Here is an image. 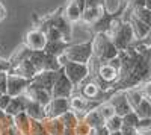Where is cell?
<instances>
[{"label":"cell","instance_id":"cell-6","mask_svg":"<svg viewBox=\"0 0 151 135\" xmlns=\"http://www.w3.org/2000/svg\"><path fill=\"white\" fill-rule=\"evenodd\" d=\"M45 46H47V36L41 29H38V28L30 29L26 33V36H24V47H27L29 50H33V52L44 50Z\"/></svg>","mask_w":151,"mask_h":135},{"label":"cell","instance_id":"cell-8","mask_svg":"<svg viewBox=\"0 0 151 135\" xmlns=\"http://www.w3.org/2000/svg\"><path fill=\"white\" fill-rule=\"evenodd\" d=\"M9 73H12V75H17V76H21V78L27 79V81H32V79L38 75V70L35 68V65L30 62L29 59H24V61H20V62L11 64Z\"/></svg>","mask_w":151,"mask_h":135},{"label":"cell","instance_id":"cell-10","mask_svg":"<svg viewBox=\"0 0 151 135\" xmlns=\"http://www.w3.org/2000/svg\"><path fill=\"white\" fill-rule=\"evenodd\" d=\"M112 105H113V108H115V112H116V115H119V117H124L125 114H129V112H132L133 109H132V106H130V103H129V100H127V96H125V91H116L115 94H113L112 97H110V100H109Z\"/></svg>","mask_w":151,"mask_h":135},{"label":"cell","instance_id":"cell-34","mask_svg":"<svg viewBox=\"0 0 151 135\" xmlns=\"http://www.w3.org/2000/svg\"><path fill=\"white\" fill-rule=\"evenodd\" d=\"M147 56L151 59V47H148V50H147Z\"/></svg>","mask_w":151,"mask_h":135},{"label":"cell","instance_id":"cell-32","mask_svg":"<svg viewBox=\"0 0 151 135\" xmlns=\"http://www.w3.org/2000/svg\"><path fill=\"white\" fill-rule=\"evenodd\" d=\"M145 8L151 11V0H147V2H145Z\"/></svg>","mask_w":151,"mask_h":135},{"label":"cell","instance_id":"cell-2","mask_svg":"<svg viewBox=\"0 0 151 135\" xmlns=\"http://www.w3.org/2000/svg\"><path fill=\"white\" fill-rule=\"evenodd\" d=\"M70 62H80V64H89L94 58L92 52V38L86 43L80 44H70V47L65 52Z\"/></svg>","mask_w":151,"mask_h":135},{"label":"cell","instance_id":"cell-35","mask_svg":"<svg viewBox=\"0 0 151 135\" xmlns=\"http://www.w3.org/2000/svg\"><path fill=\"white\" fill-rule=\"evenodd\" d=\"M127 3V0H121V5H125Z\"/></svg>","mask_w":151,"mask_h":135},{"label":"cell","instance_id":"cell-11","mask_svg":"<svg viewBox=\"0 0 151 135\" xmlns=\"http://www.w3.org/2000/svg\"><path fill=\"white\" fill-rule=\"evenodd\" d=\"M124 20H127V21L132 24L133 32H134V36H136V41H141V40H144L145 36L148 35L150 29H151V26L145 24L144 21H141L139 18H136L134 15H127Z\"/></svg>","mask_w":151,"mask_h":135},{"label":"cell","instance_id":"cell-25","mask_svg":"<svg viewBox=\"0 0 151 135\" xmlns=\"http://www.w3.org/2000/svg\"><path fill=\"white\" fill-rule=\"evenodd\" d=\"M139 88H141V91H142L144 97H147V99H150V100H151V81L144 82Z\"/></svg>","mask_w":151,"mask_h":135},{"label":"cell","instance_id":"cell-12","mask_svg":"<svg viewBox=\"0 0 151 135\" xmlns=\"http://www.w3.org/2000/svg\"><path fill=\"white\" fill-rule=\"evenodd\" d=\"M106 11L107 9L106 8H101V6H88V8H85L83 14H82V23L91 28Z\"/></svg>","mask_w":151,"mask_h":135},{"label":"cell","instance_id":"cell-7","mask_svg":"<svg viewBox=\"0 0 151 135\" xmlns=\"http://www.w3.org/2000/svg\"><path fill=\"white\" fill-rule=\"evenodd\" d=\"M56 79H58V71H40L30 81V85H32V87H35V88L45 90V91L52 93Z\"/></svg>","mask_w":151,"mask_h":135},{"label":"cell","instance_id":"cell-30","mask_svg":"<svg viewBox=\"0 0 151 135\" xmlns=\"http://www.w3.org/2000/svg\"><path fill=\"white\" fill-rule=\"evenodd\" d=\"M141 43L142 44H145L147 47H151V29H150V32H148V35L145 36L144 40H141Z\"/></svg>","mask_w":151,"mask_h":135},{"label":"cell","instance_id":"cell-27","mask_svg":"<svg viewBox=\"0 0 151 135\" xmlns=\"http://www.w3.org/2000/svg\"><path fill=\"white\" fill-rule=\"evenodd\" d=\"M88 6H101V8H106V0H86V8Z\"/></svg>","mask_w":151,"mask_h":135},{"label":"cell","instance_id":"cell-3","mask_svg":"<svg viewBox=\"0 0 151 135\" xmlns=\"http://www.w3.org/2000/svg\"><path fill=\"white\" fill-rule=\"evenodd\" d=\"M64 71L67 78L71 81V83L74 87L80 85L82 82H85L88 78L91 76L89 71V64H80V62H68L64 67Z\"/></svg>","mask_w":151,"mask_h":135},{"label":"cell","instance_id":"cell-26","mask_svg":"<svg viewBox=\"0 0 151 135\" xmlns=\"http://www.w3.org/2000/svg\"><path fill=\"white\" fill-rule=\"evenodd\" d=\"M11 100H12V97L9 94H3L2 97H0V109L5 111V109L8 108V105L11 103Z\"/></svg>","mask_w":151,"mask_h":135},{"label":"cell","instance_id":"cell-28","mask_svg":"<svg viewBox=\"0 0 151 135\" xmlns=\"http://www.w3.org/2000/svg\"><path fill=\"white\" fill-rule=\"evenodd\" d=\"M121 132H122V135H139L136 128H129V126H122Z\"/></svg>","mask_w":151,"mask_h":135},{"label":"cell","instance_id":"cell-24","mask_svg":"<svg viewBox=\"0 0 151 135\" xmlns=\"http://www.w3.org/2000/svg\"><path fill=\"white\" fill-rule=\"evenodd\" d=\"M136 131L139 132V135L151 132V118H141L139 123L136 125Z\"/></svg>","mask_w":151,"mask_h":135},{"label":"cell","instance_id":"cell-9","mask_svg":"<svg viewBox=\"0 0 151 135\" xmlns=\"http://www.w3.org/2000/svg\"><path fill=\"white\" fill-rule=\"evenodd\" d=\"M70 109V99H52L45 106V115L50 118H59Z\"/></svg>","mask_w":151,"mask_h":135},{"label":"cell","instance_id":"cell-31","mask_svg":"<svg viewBox=\"0 0 151 135\" xmlns=\"http://www.w3.org/2000/svg\"><path fill=\"white\" fill-rule=\"evenodd\" d=\"M5 14H6V12H5V8L2 6V3H0V20L5 17Z\"/></svg>","mask_w":151,"mask_h":135},{"label":"cell","instance_id":"cell-13","mask_svg":"<svg viewBox=\"0 0 151 135\" xmlns=\"http://www.w3.org/2000/svg\"><path fill=\"white\" fill-rule=\"evenodd\" d=\"M70 47V41L65 40H58V41H47V46L44 49V52L52 55V56H60L67 52V49Z\"/></svg>","mask_w":151,"mask_h":135},{"label":"cell","instance_id":"cell-15","mask_svg":"<svg viewBox=\"0 0 151 135\" xmlns=\"http://www.w3.org/2000/svg\"><path fill=\"white\" fill-rule=\"evenodd\" d=\"M83 121H85V123L89 126L91 129H97V128H101V126L106 125V121H104V118H103L101 115H100L98 109H92V111L85 112Z\"/></svg>","mask_w":151,"mask_h":135},{"label":"cell","instance_id":"cell-29","mask_svg":"<svg viewBox=\"0 0 151 135\" xmlns=\"http://www.w3.org/2000/svg\"><path fill=\"white\" fill-rule=\"evenodd\" d=\"M94 135H110V131L106 128V125L104 126H101V128H97V129H94Z\"/></svg>","mask_w":151,"mask_h":135},{"label":"cell","instance_id":"cell-23","mask_svg":"<svg viewBox=\"0 0 151 135\" xmlns=\"http://www.w3.org/2000/svg\"><path fill=\"white\" fill-rule=\"evenodd\" d=\"M139 115H137L134 111L129 112V114H125L122 117V126H129V128H136V125L139 123Z\"/></svg>","mask_w":151,"mask_h":135},{"label":"cell","instance_id":"cell-5","mask_svg":"<svg viewBox=\"0 0 151 135\" xmlns=\"http://www.w3.org/2000/svg\"><path fill=\"white\" fill-rule=\"evenodd\" d=\"M30 81L24 79L21 76L17 75H12V73H8V78H6V94H9L11 97H17L26 93V90L29 88Z\"/></svg>","mask_w":151,"mask_h":135},{"label":"cell","instance_id":"cell-21","mask_svg":"<svg viewBox=\"0 0 151 135\" xmlns=\"http://www.w3.org/2000/svg\"><path fill=\"white\" fill-rule=\"evenodd\" d=\"M129 15H134L136 18H139V20L144 21L145 24L151 26V11L147 9V8H141V9H137V11L132 12V14H129Z\"/></svg>","mask_w":151,"mask_h":135},{"label":"cell","instance_id":"cell-17","mask_svg":"<svg viewBox=\"0 0 151 135\" xmlns=\"http://www.w3.org/2000/svg\"><path fill=\"white\" fill-rule=\"evenodd\" d=\"M134 112L139 115V118H151V100L144 97L142 102L134 109Z\"/></svg>","mask_w":151,"mask_h":135},{"label":"cell","instance_id":"cell-14","mask_svg":"<svg viewBox=\"0 0 151 135\" xmlns=\"http://www.w3.org/2000/svg\"><path fill=\"white\" fill-rule=\"evenodd\" d=\"M82 14H83V12L80 11L79 5L76 3L74 0H70V2L67 3V6L64 8V15H65V18H67L71 24L82 21Z\"/></svg>","mask_w":151,"mask_h":135},{"label":"cell","instance_id":"cell-1","mask_svg":"<svg viewBox=\"0 0 151 135\" xmlns=\"http://www.w3.org/2000/svg\"><path fill=\"white\" fill-rule=\"evenodd\" d=\"M92 52L94 59H97L100 64L109 62L110 59L116 58L119 53L107 33H97L92 36Z\"/></svg>","mask_w":151,"mask_h":135},{"label":"cell","instance_id":"cell-22","mask_svg":"<svg viewBox=\"0 0 151 135\" xmlns=\"http://www.w3.org/2000/svg\"><path fill=\"white\" fill-rule=\"evenodd\" d=\"M145 2L147 0H127V3H125V11L124 14H132V12L141 9V8H145Z\"/></svg>","mask_w":151,"mask_h":135},{"label":"cell","instance_id":"cell-16","mask_svg":"<svg viewBox=\"0 0 151 135\" xmlns=\"http://www.w3.org/2000/svg\"><path fill=\"white\" fill-rule=\"evenodd\" d=\"M125 96H127V100L132 106V109L134 111V109L137 108V105H139L144 99V94L141 91V88H130V90H125Z\"/></svg>","mask_w":151,"mask_h":135},{"label":"cell","instance_id":"cell-4","mask_svg":"<svg viewBox=\"0 0 151 135\" xmlns=\"http://www.w3.org/2000/svg\"><path fill=\"white\" fill-rule=\"evenodd\" d=\"M73 90H74V85L67 78L64 68H60L58 71V79H56L55 87L52 90L53 99H70L71 94H73Z\"/></svg>","mask_w":151,"mask_h":135},{"label":"cell","instance_id":"cell-18","mask_svg":"<svg viewBox=\"0 0 151 135\" xmlns=\"http://www.w3.org/2000/svg\"><path fill=\"white\" fill-rule=\"evenodd\" d=\"M44 59H45V52L44 50H36V52L32 50L30 58H29V61L35 65V68L38 70V73L42 71V68H44Z\"/></svg>","mask_w":151,"mask_h":135},{"label":"cell","instance_id":"cell-33","mask_svg":"<svg viewBox=\"0 0 151 135\" xmlns=\"http://www.w3.org/2000/svg\"><path fill=\"white\" fill-rule=\"evenodd\" d=\"M110 135H122L121 131H116V132H110Z\"/></svg>","mask_w":151,"mask_h":135},{"label":"cell","instance_id":"cell-20","mask_svg":"<svg viewBox=\"0 0 151 135\" xmlns=\"http://www.w3.org/2000/svg\"><path fill=\"white\" fill-rule=\"evenodd\" d=\"M106 128H107L110 132L121 131V129H122V117H119V115L110 117L109 120H106Z\"/></svg>","mask_w":151,"mask_h":135},{"label":"cell","instance_id":"cell-19","mask_svg":"<svg viewBox=\"0 0 151 135\" xmlns=\"http://www.w3.org/2000/svg\"><path fill=\"white\" fill-rule=\"evenodd\" d=\"M97 109H98L100 115H101V117L104 118V121H106V120H109V118H110V117H113V115H116L115 108H113V105H112L110 102H101Z\"/></svg>","mask_w":151,"mask_h":135}]
</instances>
